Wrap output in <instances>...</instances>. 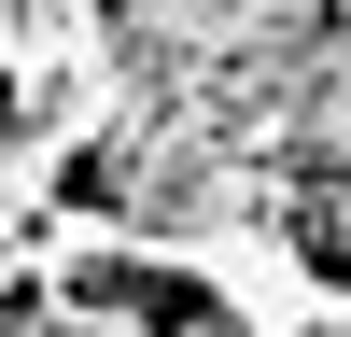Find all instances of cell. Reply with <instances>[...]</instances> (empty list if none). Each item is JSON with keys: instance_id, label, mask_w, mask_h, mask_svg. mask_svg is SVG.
I'll return each mask as SVG.
<instances>
[{"instance_id": "obj_1", "label": "cell", "mask_w": 351, "mask_h": 337, "mask_svg": "<svg viewBox=\"0 0 351 337\" xmlns=\"http://www.w3.org/2000/svg\"><path fill=\"white\" fill-rule=\"evenodd\" d=\"M337 28H351L337 0H99V42L127 71V99L183 112V127L239 140V155H281Z\"/></svg>"}, {"instance_id": "obj_2", "label": "cell", "mask_w": 351, "mask_h": 337, "mask_svg": "<svg viewBox=\"0 0 351 337\" xmlns=\"http://www.w3.org/2000/svg\"><path fill=\"white\" fill-rule=\"evenodd\" d=\"M71 211H112V225H155V239H211V225H239V140H211V127H183V112H141L127 99V127H99L71 155Z\"/></svg>"}, {"instance_id": "obj_3", "label": "cell", "mask_w": 351, "mask_h": 337, "mask_svg": "<svg viewBox=\"0 0 351 337\" xmlns=\"http://www.w3.org/2000/svg\"><path fill=\"white\" fill-rule=\"evenodd\" d=\"M56 295H84V309H112V323H141V337H239V309L211 295V281H169V267H84V281H56Z\"/></svg>"}, {"instance_id": "obj_4", "label": "cell", "mask_w": 351, "mask_h": 337, "mask_svg": "<svg viewBox=\"0 0 351 337\" xmlns=\"http://www.w3.org/2000/svg\"><path fill=\"white\" fill-rule=\"evenodd\" d=\"M281 168H295V183H351V28H337L324 84L295 99V127H281Z\"/></svg>"}, {"instance_id": "obj_5", "label": "cell", "mask_w": 351, "mask_h": 337, "mask_svg": "<svg viewBox=\"0 0 351 337\" xmlns=\"http://www.w3.org/2000/svg\"><path fill=\"white\" fill-rule=\"evenodd\" d=\"M14 337H141V323H112V309L84 323V309H56V295H14Z\"/></svg>"}, {"instance_id": "obj_6", "label": "cell", "mask_w": 351, "mask_h": 337, "mask_svg": "<svg viewBox=\"0 0 351 337\" xmlns=\"http://www.w3.org/2000/svg\"><path fill=\"white\" fill-rule=\"evenodd\" d=\"M309 337H351V323H309Z\"/></svg>"}]
</instances>
